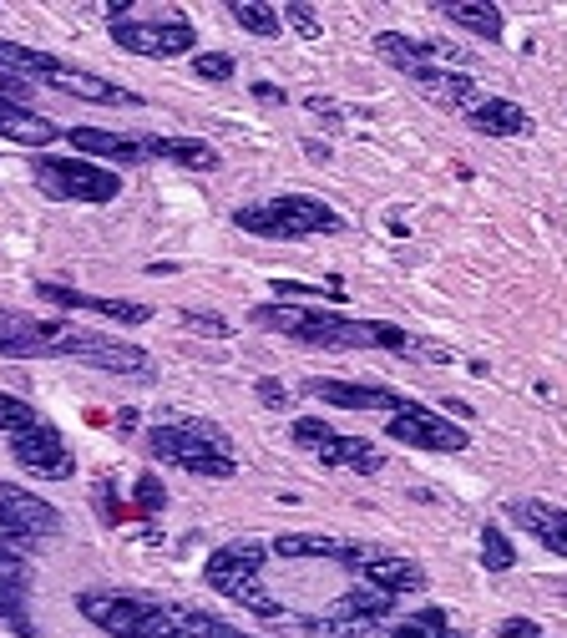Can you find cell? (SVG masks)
<instances>
[{"label":"cell","instance_id":"5b68a950","mask_svg":"<svg viewBox=\"0 0 567 638\" xmlns=\"http://www.w3.org/2000/svg\"><path fill=\"white\" fill-rule=\"evenodd\" d=\"M31 178L56 203H112L122 193V173L97 168V163H87V157H46L41 152L31 163Z\"/></svg>","mask_w":567,"mask_h":638},{"label":"cell","instance_id":"ba28073f","mask_svg":"<svg viewBox=\"0 0 567 638\" xmlns=\"http://www.w3.org/2000/svg\"><path fill=\"white\" fill-rule=\"evenodd\" d=\"M127 638H249V633H238L228 628L223 618L203 613V608H183V603H152L142 598L137 608V623Z\"/></svg>","mask_w":567,"mask_h":638},{"label":"cell","instance_id":"b9f144b4","mask_svg":"<svg viewBox=\"0 0 567 638\" xmlns=\"http://www.w3.org/2000/svg\"><path fill=\"white\" fill-rule=\"evenodd\" d=\"M304 107H309L314 117H324V127H340V107H335L330 97H304Z\"/></svg>","mask_w":567,"mask_h":638},{"label":"cell","instance_id":"ffe728a7","mask_svg":"<svg viewBox=\"0 0 567 638\" xmlns=\"http://www.w3.org/2000/svg\"><path fill=\"white\" fill-rule=\"evenodd\" d=\"M142 152L157 157V163H178L188 173H218V163H223L203 137H142Z\"/></svg>","mask_w":567,"mask_h":638},{"label":"cell","instance_id":"8fae6325","mask_svg":"<svg viewBox=\"0 0 567 638\" xmlns=\"http://www.w3.org/2000/svg\"><path fill=\"white\" fill-rule=\"evenodd\" d=\"M66 335L61 319H36V314H0V355L6 360H36L51 355V345Z\"/></svg>","mask_w":567,"mask_h":638},{"label":"cell","instance_id":"e575fe53","mask_svg":"<svg viewBox=\"0 0 567 638\" xmlns=\"http://www.w3.org/2000/svg\"><path fill=\"white\" fill-rule=\"evenodd\" d=\"M279 21H289L304 41H324V21L314 16V6H304V0H284V16Z\"/></svg>","mask_w":567,"mask_h":638},{"label":"cell","instance_id":"603a6c76","mask_svg":"<svg viewBox=\"0 0 567 638\" xmlns=\"http://www.w3.org/2000/svg\"><path fill=\"white\" fill-rule=\"evenodd\" d=\"M441 16L456 21L461 31L481 36V41H502V31H507V21L492 0H441Z\"/></svg>","mask_w":567,"mask_h":638},{"label":"cell","instance_id":"ab89813d","mask_svg":"<svg viewBox=\"0 0 567 638\" xmlns=\"http://www.w3.org/2000/svg\"><path fill=\"white\" fill-rule=\"evenodd\" d=\"M11 583H31V568H26L21 552L0 547V588H11Z\"/></svg>","mask_w":567,"mask_h":638},{"label":"cell","instance_id":"3957f363","mask_svg":"<svg viewBox=\"0 0 567 638\" xmlns=\"http://www.w3.org/2000/svg\"><path fill=\"white\" fill-rule=\"evenodd\" d=\"M264 557H269V547L264 542H254V537H238V542H223L218 552H208V563H203V583L213 588V593H223L228 603H238V608H249L254 618H279L284 608H279V598L264 588Z\"/></svg>","mask_w":567,"mask_h":638},{"label":"cell","instance_id":"f35d334b","mask_svg":"<svg viewBox=\"0 0 567 638\" xmlns=\"http://www.w3.org/2000/svg\"><path fill=\"white\" fill-rule=\"evenodd\" d=\"M254 395H259L269 411H289V406H294V390H289L284 380H274V375H264V380L254 385Z\"/></svg>","mask_w":567,"mask_h":638},{"label":"cell","instance_id":"4fadbf2b","mask_svg":"<svg viewBox=\"0 0 567 638\" xmlns=\"http://www.w3.org/2000/svg\"><path fill=\"white\" fill-rule=\"evenodd\" d=\"M36 299H46L56 309H87V314L117 319V325H147L152 319V309L137 304V299H102V294H81L71 284H36Z\"/></svg>","mask_w":567,"mask_h":638},{"label":"cell","instance_id":"30bf717a","mask_svg":"<svg viewBox=\"0 0 567 638\" xmlns=\"http://www.w3.org/2000/svg\"><path fill=\"white\" fill-rule=\"evenodd\" d=\"M11 456H16V466H26L31 476H41V482H66V476H76V456H71L66 436H61L51 421H41V426L11 436Z\"/></svg>","mask_w":567,"mask_h":638},{"label":"cell","instance_id":"ac0fdd59","mask_svg":"<svg viewBox=\"0 0 567 638\" xmlns=\"http://www.w3.org/2000/svg\"><path fill=\"white\" fill-rule=\"evenodd\" d=\"M355 578H365L370 588H380V593H421L426 588V573H421V563H411V557H395V552H375L370 563H360L355 568Z\"/></svg>","mask_w":567,"mask_h":638},{"label":"cell","instance_id":"d590c367","mask_svg":"<svg viewBox=\"0 0 567 638\" xmlns=\"http://www.w3.org/2000/svg\"><path fill=\"white\" fill-rule=\"evenodd\" d=\"M289 436H294V446H304V451H319L324 441L335 436V426H330V421H319V416H299V421L289 426Z\"/></svg>","mask_w":567,"mask_h":638},{"label":"cell","instance_id":"8992f818","mask_svg":"<svg viewBox=\"0 0 567 638\" xmlns=\"http://www.w3.org/2000/svg\"><path fill=\"white\" fill-rule=\"evenodd\" d=\"M51 355L61 360H81V365H92V370H107V375H127V380H152L157 365L142 345H127V340H112L102 330H71L51 345Z\"/></svg>","mask_w":567,"mask_h":638},{"label":"cell","instance_id":"4316f807","mask_svg":"<svg viewBox=\"0 0 567 638\" xmlns=\"http://www.w3.org/2000/svg\"><path fill=\"white\" fill-rule=\"evenodd\" d=\"M345 547H350V542H340V537H319V532H284V537L269 542L274 557H330V563H340Z\"/></svg>","mask_w":567,"mask_h":638},{"label":"cell","instance_id":"60d3db41","mask_svg":"<svg viewBox=\"0 0 567 638\" xmlns=\"http://www.w3.org/2000/svg\"><path fill=\"white\" fill-rule=\"evenodd\" d=\"M97 507H102V522H112V527H122V517H132L127 507H117V492H112V482H107V476L97 482Z\"/></svg>","mask_w":567,"mask_h":638},{"label":"cell","instance_id":"7a4b0ae2","mask_svg":"<svg viewBox=\"0 0 567 638\" xmlns=\"http://www.w3.org/2000/svg\"><path fill=\"white\" fill-rule=\"evenodd\" d=\"M147 451L162 456L168 466H183L193 476H213V482H228L238 471L233 461V441L228 431H218L213 421H193V416H168L147 431Z\"/></svg>","mask_w":567,"mask_h":638},{"label":"cell","instance_id":"44dd1931","mask_svg":"<svg viewBox=\"0 0 567 638\" xmlns=\"http://www.w3.org/2000/svg\"><path fill=\"white\" fill-rule=\"evenodd\" d=\"M466 122H471L476 132H486V137H522V132H532L527 107H517V102H507V97H481V102L466 112Z\"/></svg>","mask_w":567,"mask_h":638},{"label":"cell","instance_id":"2e32d148","mask_svg":"<svg viewBox=\"0 0 567 638\" xmlns=\"http://www.w3.org/2000/svg\"><path fill=\"white\" fill-rule=\"evenodd\" d=\"M507 517L517 527H527L547 552L567 557V507H552V502H537V497H517V502H507Z\"/></svg>","mask_w":567,"mask_h":638},{"label":"cell","instance_id":"f1b7e54d","mask_svg":"<svg viewBox=\"0 0 567 638\" xmlns=\"http://www.w3.org/2000/svg\"><path fill=\"white\" fill-rule=\"evenodd\" d=\"M228 16H233L243 31H249V36H259V41H274V36L284 31L279 11L264 6V0H228Z\"/></svg>","mask_w":567,"mask_h":638},{"label":"cell","instance_id":"9a60e30c","mask_svg":"<svg viewBox=\"0 0 567 638\" xmlns=\"http://www.w3.org/2000/svg\"><path fill=\"white\" fill-rule=\"evenodd\" d=\"M405 82H416V92L431 102V107H441V112H471L476 102H481V87L471 82L466 71H446V66H421V71H411Z\"/></svg>","mask_w":567,"mask_h":638},{"label":"cell","instance_id":"ee69618b","mask_svg":"<svg viewBox=\"0 0 567 638\" xmlns=\"http://www.w3.org/2000/svg\"><path fill=\"white\" fill-rule=\"evenodd\" d=\"M497 633H502V638H542L532 618H502V628H497Z\"/></svg>","mask_w":567,"mask_h":638},{"label":"cell","instance_id":"484cf974","mask_svg":"<svg viewBox=\"0 0 567 638\" xmlns=\"http://www.w3.org/2000/svg\"><path fill=\"white\" fill-rule=\"evenodd\" d=\"M61 61L51 56V51H31V46H21V41H0V76H16V82H46V76L56 71Z\"/></svg>","mask_w":567,"mask_h":638},{"label":"cell","instance_id":"d4e9b609","mask_svg":"<svg viewBox=\"0 0 567 638\" xmlns=\"http://www.w3.org/2000/svg\"><path fill=\"white\" fill-rule=\"evenodd\" d=\"M0 137H6V142H21V147H46V142L61 137V127L46 122V117H36L31 107L0 102Z\"/></svg>","mask_w":567,"mask_h":638},{"label":"cell","instance_id":"4dcf8cb0","mask_svg":"<svg viewBox=\"0 0 567 638\" xmlns=\"http://www.w3.org/2000/svg\"><path fill=\"white\" fill-rule=\"evenodd\" d=\"M31 426H41V411L26 406L21 395H6V390H0V431H6V436H21V431H31Z\"/></svg>","mask_w":567,"mask_h":638},{"label":"cell","instance_id":"d6a6232c","mask_svg":"<svg viewBox=\"0 0 567 638\" xmlns=\"http://www.w3.org/2000/svg\"><path fill=\"white\" fill-rule=\"evenodd\" d=\"M274 294L279 299H319V294H330L335 304L345 299V284L330 279V284H304V279H274Z\"/></svg>","mask_w":567,"mask_h":638},{"label":"cell","instance_id":"9c48e42d","mask_svg":"<svg viewBox=\"0 0 567 638\" xmlns=\"http://www.w3.org/2000/svg\"><path fill=\"white\" fill-rule=\"evenodd\" d=\"M385 436L400 441V446H416V451H466L471 436L466 426L446 421V411H431V406H416V401H405L390 421H385Z\"/></svg>","mask_w":567,"mask_h":638},{"label":"cell","instance_id":"7bdbcfd3","mask_svg":"<svg viewBox=\"0 0 567 638\" xmlns=\"http://www.w3.org/2000/svg\"><path fill=\"white\" fill-rule=\"evenodd\" d=\"M0 547H11V552H21V557H26V552H31L36 542H31V537H21V532H16V527L6 522V517H0Z\"/></svg>","mask_w":567,"mask_h":638},{"label":"cell","instance_id":"5bb4252c","mask_svg":"<svg viewBox=\"0 0 567 638\" xmlns=\"http://www.w3.org/2000/svg\"><path fill=\"white\" fill-rule=\"evenodd\" d=\"M0 517H6L21 537L41 542V537H56L61 532V512L51 502H41L36 492L26 487H11V482H0Z\"/></svg>","mask_w":567,"mask_h":638},{"label":"cell","instance_id":"bcb514c9","mask_svg":"<svg viewBox=\"0 0 567 638\" xmlns=\"http://www.w3.org/2000/svg\"><path fill=\"white\" fill-rule=\"evenodd\" d=\"M304 152L314 157V163H330V147H324V142H304Z\"/></svg>","mask_w":567,"mask_h":638},{"label":"cell","instance_id":"8d00e7d4","mask_svg":"<svg viewBox=\"0 0 567 638\" xmlns=\"http://www.w3.org/2000/svg\"><path fill=\"white\" fill-rule=\"evenodd\" d=\"M193 71H198V82H233V56L203 51V56H193Z\"/></svg>","mask_w":567,"mask_h":638},{"label":"cell","instance_id":"83f0119b","mask_svg":"<svg viewBox=\"0 0 567 638\" xmlns=\"http://www.w3.org/2000/svg\"><path fill=\"white\" fill-rule=\"evenodd\" d=\"M335 618H375V623H385L390 613H395V593H380V588H350L335 608H330Z\"/></svg>","mask_w":567,"mask_h":638},{"label":"cell","instance_id":"836d02e7","mask_svg":"<svg viewBox=\"0 0 567 638\" xmlns=\"http://www.w3.org/2000/svg\"><path fill=\"white\" fill-rule=\"evenodd\" d=\"M162 507H168V492H162V482H157L152 471H142L137 487H132V512L152 517V512H162Z\"/></svg>","mask_w":567,"mask_h":638},{"label":"cell","instance_id":"7dc6e473","mask_svg":"<svg viewBox=\"0 0 567 638\" xmlns=\"http://www.w3.org/2000/svg\"><path fill=\"white\" fill-rule=\"evenodd\" d=\"M446 411H451V416H456V421H471V416H476V411H471V406H466V401H446Z\"/></svg>","mask_w":567,"mask_h":638},{"label":"cell","instance_id":"d6986e66","mask_svg":"<svg viewBox=\"0 0 567 638\" xmlns=\"http://www.w3.org/2000/svg\"><path fill=\"white\" fill-rule=\"evenodd\" d=\"M66 142L81 152V157H102V163H142V137H122V132H107V127H71Z\"/></svg>","mask_w":567,"mask_h":638},{"label":"cell","instance_id":"277c9868","mask_svg":"<svg viewBox=\"0 0 567 638\" xmlns=\"http://www.w3.org/2000/svg\"><path fill=\"white\" fill-rule=\"evenodd\" d=\"M233 223L254 238H309V233H340L345 218L309 193H284V198H264V203H243L233 213Z\"/></svg>","mask_w":567,"mask_h":638},{"label":"cell","instance_id":"74e56055","mask_svg":"<svg viewBox=\"0 0 567 638\" xmlns=\"http://www.w3.org/2000/svg\"><path fill=\"white\" fill-rule=\"evenodd\" d=\"M183 325L193 330V335H213V340H228L233 335V325L223 314H208V309H183Z\"/></svg>","mask_w":567,"mask_h":638},{"label":"cell","instance_id":"52a82bcc","mask_svg":"<svg viewBox=\"0 0 567 638\" xmlns=\"http://www.w3.org/2000/svg\"><path fill=\"white\" fill-rule=\"evenodd\" d=\"M112 41L132 56H152V61H173L188 56L198 31L183 11H162V21H137V16H117L112 21Z\"/></svg>","mask_w":567,"mask_h":638},{"label":"cell","instance_id":"6da1fadb","mask_svg":"<svg viewBox=\"0 0 567 638\" xmlns=\"http://www.w3.org/2000/svg\"><path fill=\"white\" fill-rule=\"evenodd\" d=\"M254 325L269 335H289L299 345L314 350H390V355H426V360H451V350L421 345L411 340L400 325L385 319H350V314H330V309H299V304H259Z\"/></svg>","mask_w":567,"mask_h":638},{"label":"cell","instance_id":"e0dca14e","mask_svg":"<svg viewBox=\"0 0 567 638\" xmlns=\"http://www.w3.org/2000/svg\"><path fill=\"white\" fill-rule=\"evenodd\" d=\"M46 87H56V92H66V97H81V102H102V107H137V102H142L137 92H127V87L107 82V76L76 71V66H66V61L46 76Z\"/></svg>","mask_w":567,"mask_h":638},{"label":"cell","instance_id":"c3c4849f","mask_svg":"<svg viewBox=\"0 0 567 638\" xmlns=\"http://www.w3.org/2000/svg\"><path fill=\"white\" fill-rule=\"evenodd\" d=\"M441 638H466V633H441Z\"/></svg>","mask_w":567,"mask_h":638},{"label":"cell","instance_id":"681fc988","mask_svg":"<svg viewBox=\"0 0 567 638\" xmlns=\"http://www.w3.org/2000/svg\"><path fill=\"white\" fill-rule=\"evenodd\" d=\"M562 593H567V588H562Z\"/></svg>","mask_w":567,"mask_h":638},{"label":"cell","instance_id":"f6af8a7d","mask_svg":"<svg viewBox=\"0 0 567 638\" xmlns=\"http://www.w3.org/2000/svg\"><path fill=\"white\" fill-rule=\"evenodd\" d=\"M254 97H259V102H284V92H279L274 82H254Z\"/></svg>","mask_w":567,"mask_h":638},{"label":"cell","instance_id":"1f68e13d","mask_svg":"<svg viewBox=\"0 0 567 638\" xmlns=\"http://www.w3.org/2000/svg\"><path fill=\"white\" fill-rule=\"evenodd\" d=\"M441 633H451L446 608H421L416 618H405L400 628H390V638H441Z\"/></svg>","mask_w":567,"mask_h":638},{"label":"cell","instance_id":"7c38bea8","mask_svg":"<svg viewBox=\"0 0 567 638\" xmlns=\"http://www.w3.org/2000/svg\"><path fill=\"white\" fill-rule=\"evenodd\" d=\"M304 390L314 395V401L340 406V411H390L395 416L405 406V395H395L385 385H360V380H324V375H314V380H304Z\"/></svg>","mask_w":567,"mask_h":638},{"label":"cell","instance_id":"7402d4cb","mask_svg":"<svg viewBox=\"0 0 567 638\" xmlns=\"http://www.w3.org/2000/svg\"><path fill=\"white\" fill-rule=\"evenodd\" d=\"M324 466H345V471H360V476H375L380 466H385V456L365 441V436H330V441H324L319 451H314Z\"/></svg>","mask_w":567,"mask_h":638},{"label":"cell","instance_id":"f546056e","mask_svg":"<svg viewBox=\"0 0 567 638\" xmlns=\"http://www.w3.org/2000/svg\"><path fill=\"white\" fill-rule=\"evenodd\" d=\"M481 568L486 573H512L517 568V547L502 527H481Z\"/></svg>","mask_w":567,"mask_h":638},{"label":"cell","instance_id":"cb8c5ba5","mask_svg":"<svg viewBox=\"0 0 567 638\" xmlns=\"http://www.w3.org/2000/svg\"><path fill=\"white\" fill-rule=\"evenodd\" d=\"M375 51H380V61H390L395 71H421V66H441L436 61V41H416V36H400V31H380L375 36Z\"/></svg>","mask_w":567,"mask_h":638}]
</instances>
